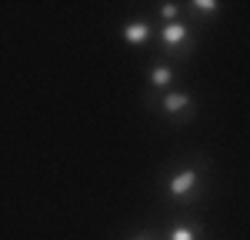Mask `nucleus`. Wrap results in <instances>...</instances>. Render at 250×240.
Masks as SVG:
<instances>
[{"label":"nucleus","instance_id":"f257e3e1","mask_svg":"<svg viewBox=\"0 0 250 240\" xmlns=\"http://www.w3.org/2000/svg\"><path fill=\"white\" fill-rule=\"evenodd\" d=\"M204 180H207V160L193 157L173 163L167 167V177H164V194L170 203H193L204 194Z\"/></svg>","mask_w":250,"mask_h":240},{"label":"nucleus","instance_id":"f03ea898","mask_svg":"<svg viewBox=\"0 0 250 240\" xmlns=\"http://www.w3.org/2000/svg\"><path fill=\"white\" fill-rule=\"evenodd\" d=\"M157 40H160V50L167 57H180V60L197 47V34H193V27L184 17L173 20V23H160L157 27Z\"/></svg>","mask_w":250,"mask_h":240},{"label":"nucleus","instance_id":"7ed1b4c3","mask_svg":"<svg viewBox=\"0 0 250 240\" xmlns=\"http://www.w3.org/2000/svg\"><path fill=\"white\" fill-rule=\"evenodd\" d=\"M157 110H160V117H167L170 123H190L197 117V100H193L190 90L173 87V90L157 97Z\"/></svg>","mask_w":250,"mask_h":240},{"label":"nucleus","instance_id":"20e7f679","mask_svg":"<svg viewBox=\"0 0 250 240\" xmlns=\"http://www.w3.org/2000/svg\"><path fill=\"white\" fill-rule=\"evenodd\" d=\"M120 37L130 47H144V43H150L157 37V27H154V20H147V17H134L120 27Z\"/></svg>","mask_w":250,"mask_h":240},{"label":"nucleus","instance_id":"39448f33","mask_svg":"<svg viewBox=\"0 0 250 240\" xmlns=\"http://www.w3.org/2000/svg\"><path fill=\"white\" fill-rule=\"evenodd\" d=\"M173 80H177L173 60H154V63H150V70H147V87H150L154 94H167V90H173Z\"/></svg>","mask_w":250,"mask_h":240},{"label":"nucleus","instance_id":"423d86ee","mask_svg":"<svg viewBox=\"0 0 250 240\" xmlns=\"http://www.w3.org/2000/svg\"><path fill=\"white\" fill-rule=\"evenodd\" d=\"M164 240H200V227L190 223V220H177V223L167 227Z\"/></svg>","mask_w":250,"mask_h":240},{"label":"nucleus","instance_id":"0eeeda50","mask_svg":"<svg viewBox=\"0 0 250 240\" xmlns=\"http://www.w3.org/2000/svg\"><path fill=\"white\" fill-rule=\"evenodd\" d=\"M187 10H193L197 17H217L220 14V3L217 0H193V3H187Z\"/></svg>","mask_w":250,"mask_h":240},{"label":"nucleus","instance_id":"6e6552de","mask_svg":"<svg viewBox=\"0 0 250 240\" xmlns=\"http://www.w3.org/2000/svg\"><path fill=\"white\" fill-rule=\"evenodd\" d=\"M157 17H160V23H173V20L184 17V7L180 3H160L157 7Z\"/></svg>","mask_w":250,"mask_h":240},{"label":"nucleus","instance_id":"1a4fd4ad","mask_svg":"<svg viewBox=\"0 0 250 240\" xmlns=\"http://www.w3.org/2000/svg\"><path fill=\"white\" fill-rule=\"evenodd\" d=\"M130 240H154V237H147V234H137V237H130Z\"/></svg>","mask_w":250,"mask_h":240}]
</instances>
